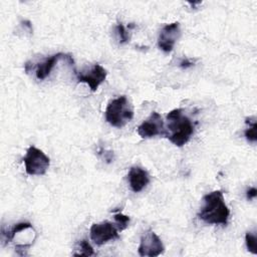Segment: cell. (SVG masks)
<instances>
[{
	"mask_svg": "<svg viewBox=\"0 0 257 257\" xmlns=\"http://www.w3.org/2000/svg\"><path fill=\"white\" fill-rule=\"evenodd\" d=\"M229 214L230 211L225 203L223 193L217 190L203 197V206L198 213V217L207 224L226 226Z\"/></svg>",
	"mask_w": 257,
	"mask_h": 257,
	"instance_id": "6da1fadb",
	"label": "cell"
},
{
	"mask_svg": "<svg viewBox=\"0 0 257 257\" xmlns=\"http://www.w3.org/2000/svg\"><path fill=\"white\" fill-rule=\"evenodd\" d=\"M182 108H175L167 114L166 138L175 146L183 147L194 133L192 120L183 112Z\"/></svg>",
	"mask_w": 257,
	"mask_h": 257,
	"instance_id": "7a4b0ae2",
	"label": "cell"
},
{
	"mask_svg": "<svg viewBox=\"0 0 257 257\" xmlns=\"http://www.w3.org/2000/svg\"><path fill=\"white\" fill-rule=\"evenodd\" d=\"M134 117V108L125 95L111 99L105 108V119L114 127L124 126Z\"/></svg>",
	"mask_w": 257,
	"mask_h": 257,
	"instance_id": "3957f363",
	"label": "cell"
},
{
	"mask_svg": "<svg viewBox=\"0 0 257 257\" xmlns=\"http://www.w3.org/2000/svg\"><path fill=\"white\" fill-rule=\"evenodd\" d=\"M23 162L25 164V171L30 176L44 175L50 164L49 158L41 150L33 146L27 149Z\"/></svg>",
	"mask_w": 257,
	"mask_h": 257,
	"instance_id": "277c9868",
	"label": "cell"
},
{
	"mask_svg": "<svg viewBox=\"0 0 257 257\" xmlns=\"http://www.w3.org/2000/svg\"><path fill=\"white\" fill-rule=\"evenodd\" d=\"M165 250L160 237L153 231H147L141 238L138 252L143 257H157Z\"/></svg>",
	"mask_w": 257,
	"mask_h": 257,
	"instance_id": "5b68a950",
	"label": "cell"
},
{
	"mask_svg": "<svg viewBox=\"0 0 257 257\" xmlns=\"http://www.w3.org/2000/svg\"><path fill=\"white\" fill-rule=\"evenodd\" d=\"M138 134L144 138L149 139L155 136H166V127L161 114L153 111L151 115L138 126Z\"/></svg>",
	"mask_w": 257,
	"mask_h": 257,
	"instance_id": "8992f818",
	"label": "cell"
},
{
	"mask_svg": "<svg viewBox=\"0 0 257 257\" xmlns=\"http://www.w3.org/2000/svg\"><path fill=\"white\" fill-rule=\"evenodd\" d=\"M117 231L118 229L115 228L112 223L104 221L102 223L93 224L90 227L89 235L90 239L96 245H103L110 240L117 239L119 237Z\"/></svg>",
	"mask_w": 257,
	"mask_h": 257,
	"instance_id": "52a82bcc",
	"label": "cell"
},
{
	"mask_svg": "<svg viewBox=\"0 0 257 257\" xmlns=\"http://www.w3.org/2000/svg\"><path fill=\"white\" fill-rule=\"evenodd\" d=\"M181 35L180 30V23L179 22H173L170 24H166L158 38V46L164 51V52H170L173 50L174 45L176 41L179 39Z\"/></svg>",
	"mask_w": 257,
	"mask_h": 257,
	"instance_id": "ba28073f",
	"label": "cell"
},
{
	"mask_svg": "<svg viewBox=\"0 0 257 257\" xmlns=\"http://www.w3.org/2000/svg\"><path fill=\"white\" fill-rule=\"evenodd\" d=\"M77 81L78 82H84L87 85H89L90 89L92 91H95L98 87V85L104 81L107 72L100 64H94L90 70L86 72H77L75 71Z\"/></svg>",
	"mask_w": 257,
	"mask_h": 257,
	"instance_id": "9c48e42d",
	"label": "cell"
},
{
	"mask_svg": "<svg viewBox=\"0 0 257 257\" xmlns=\"http://www.w3.org/2000/svg\"><path fill=\"white\" fill-rule=\"evenodd\" d=\"M60 59H66L70 65L74 64V60L72 58V56H70L69 54H64V53H56L53 54L52 56H50L49 58H47L45 61L39 63L37 65L36 68V77L40 80L45 79L51 72L52 68L54 67V65L60 60Z\"/></svg>",
	"mask_w": 257,
	"mask_h": 257,
	"instance_id": "30bf717a",
	"label": "cell"
},
{
	"mask_svg": "<svg viewBox=\"0 0 257 257\" xmlns=\"http://www.w3.org/2000/svg\"><path fill=\"white\" fill-rule=\"evenodd\" d=\"M127 179L130 183V187L133 192L139 193L141 192L149 183H150V175L149 173L141 168V167H132L127 174Z\"/></svg>",
	"mask_w": 257,
	"mask_h": 257,
	"instance_id": "8fae6325",
	"label": "cell"
},
{
	"mask_svg": "<svg viewBox=\"0 0 257 257\" xmlns=\"http://www.w3.org/2000/svg\"><path fill=\"white\" fill-rule=\"evenodd\" d=\"M28 228H32V225L29 222H21V223L15 224L10 230H7V231H5L4 228H2V230H1L2 240L6 241V242H10L14 239V237L17 233L24 231Z\"/></svg>",
	"mask_w": 257,
	"mask_h": 257,
	"instance_id": "7c38bea8",
	"label": "cell"
},
{
	"mask_svg": "<svg viewBox=\"0 0 257 257\" xmlns=\"http://www.w3.org/2000/svg\"><path fill=\"white\" fill-rule=\"evenodd\" d=\"M245 122H246V124H248V127L245 130L244 135H245L246 139L249 142L255 143L256 140H257V136H256V130H257L256 118L255 117H247Z\"/></svg>",
	"mask_w": 257,
	"mask_h": 257,
	"instance_id": "4fadbf2b",
	"label": "cell"
},
{
	"mask_svg": "<svg viewBox=\"0 0 257 257\" xmlns=\"http://www.w3.org/2000/svg\"><path fill=\"white\" fill-rule=\"evenodd\" d=\"M79 252H75L73 253L74 256H92L94 255V251L93 248L91 247V245L88 243L87 240L83 239L79 242Z\"/></svg>",
	"mask_w": 257,
	"mask_h": 257,
	"instance_id": "5bb4252c",
	"label": "cell"
},
{
	"mask_svg": "<svg viewBox=\"0 0 257 257\" xmlns=\"http://www.w3.org/2000/svg\"><path fill=\"white\" fill-rule=\"evenodd\" d=\"M245 243L247 250L252 254H257V238L256 235L247 232L245 235Z\"/></svg>",
	"mask_w": 257,
	"mask_h": 257,
	"instance_id": "9a60e30c",
	"label": "cell"
},
{
	"mask_svg": "<svg viewBox=\"0 0 257 257\" xmlns=\"http://www.w3.org/2000/svg\"><path fill=\"white\" fill-rule=\"evenodd\" d=\"M114 220L117 223V229L119 231L124 230L130 224V217L123 215L120 212L117 213V214H114Z\"/></svg>",
	"mask_w": 257,
	"mask_h": 257,
	"instance_id": "2e32d148",
	"label": "cell"
},
{
	"mask_svg": "<svg viewBox=\"0 0 257 257\" xmlns=\"http://www.w3.org/2000/svg\"><path fill=\"white\" fill-rule=\"evenodd\" d=\"M115 31H116V34L118 36V40H119V43H125L128 41L130 39V36H128V33L126 32L124 26L121 24V23H118L115 27Z\"/></svg>",
	"mask_w": 257,
	"mask_h": 257,
	"instance_id": "e0dca14e",
	"label": "cell"
},
{
	"mask_svg": "<svg viewBox=\"0 0 257 257\" xmlns=\"http://www.w3.org/2000/svg\"><path fill=\"white\" fill-rule=\"evenodd\" d=\"M246 196H247V199H248V200H253V199H255L256 196H257V190H256V188L252 187V188H250L249 190H247Z\"/></svg>",
	"mask_w": 257,
	"mask_h": 257,
	"instance_id": "ac0fdd59",
	"label": "cell"
},
{
	"mask_svg": "<svg viewBox=\"0 0 257 257\" xmlns=\"http://www.w3.org/2000/svg\"><path fill=\"white\" fill-rule=\"evenodd\" d=\"M193 64H194V62H193L191 59L185 58V59H183V60L180 62V67L183 68V69H186V68H188V67H191Z\"/></svg>",
	"mask_w": 257,
	"mask_h": 257,
	"instance_id": "d6986e66",
	"label": "cell"
}]
</instances>
